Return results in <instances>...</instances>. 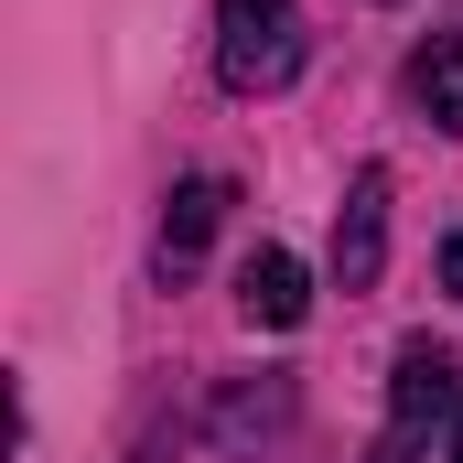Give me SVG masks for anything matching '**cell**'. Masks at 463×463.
Segmentation results:
<instances>
[{"label": "cell", "instance_id": "cell-1", "mask_svg": "<svg viewBox=\"0 0 463 463\" xmlns=\"http://www.w3.org/2000/svg\"><path fill=\"white\" fill-rule=\"evenodd\" d=\"M216 76H227L237 98H280V87L302 76V22H291V0H227V11H216Z\"/></svg>", "mask_w": 463, "mask_h": 463}, {"label": "cell", "instance_id": "cell-2", "mask_svg": "<svg viewBox=\"0 0 463 463\" xmlns=\"http://www.w3.org/2000/svg\"><path fill=\"white\" fill-rule=\"evenodd\" d=\"M377 269H388V173L366 162L335 205V291H377Z\"/></svg>", "mask_w": 463, "mask_h": 463}, {"label": "cell", "instance_id": "cell-3", "mask_svg": "<svg viewBox=\"0 0 463 463\" xmlns=\"http://www.w3.org/2000/svg\"><path fill=\"white\" fill-rule=\"evenodd\" d=\"M453 410H463L453 355L431 345V335H420V345H399V377H388V431H420V442H431V420H453Z\"/></svg>", "mask_w": 463, "mask_h": 463}, {"label": "cell", "instance_id": "cell-4", "mask_svg": "<svg viewBox=\"0 0 463 463\" xmlns=\"http://www.w3.org/2000/svg\"><path fill=\"white\" fill-rule=\"evenodd\" d=\"M237 313H248V324H269V335H291V324L313 313L302 259H291V248H248V269H237Z\"/></svg>", "mask_w": 463, "mask_h": 463}, {"label": "cell", "instance_id": "cell-5", "mask_svg": "<svg viewBox=\"0 0 463 463\" xmlns=\"http://www.w3.org/2000/svg\"><path fill=\"white\" fill-rule=\"evenodd\" d=\"M227 205H237V184H227V173H194V184H173V205H162V269H194V248L227 227Z\"/></svg>", "mask_w": 463, "mask_h": 463}, {"label": "cell", "instance_id": "cell-6", "mask_svg": "<svg viewBox=\"0 0 463 463\" xmlns=\"http://www.w3.org/2000/svg\"><path fill=\"white\" fill-rule=\"evenodd\" d=\"M410 109L431 118V129H463V33H431L410 54Z\"/></svg>", "mask_w": 463, "mask_h": 463}, {"label": "cell", "instance_id": "cell-7", "mask_svg": "<svg viewBox=\"0 0 463 463\" xmlns=\"http://www.w3.org/2000/svg\"><path fill=\"white\" fill-rule=\"evenodd\" d=\"M366 463H431V453H420V431H388V442H377Z\"/></svg>", "mask_w": 463, "mask_h": 463}, {"label": "cell", "instance_id": "cell-8", "mask_svg": "<svg viewBox=\"0 0 463 463\" xmlns=\"http://www.w3.org/2000/svg\"><path fill=\"white\" fill-rule=\"evenodd\" d=\"M442 291H463V237H453V248H442Z\"/></svg>", "mask_w": 463, "mask_h": 463}, {"label": "cell", "instance_id": "cell-9", "mask_svg": "<svg viewBox=\"0 0 463 463\" xmlns=\"http://www.w3.org/2000/svg\"><path fill=\"white\" fill-rule=\"evenodd\" d=\"M453 463H463V420H453Z\"/></svg>", "mask_w": 463, "mask_h": 463}]
</instances>
